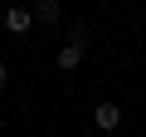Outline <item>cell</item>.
I'll list each match as a JSON object with an SVG mask.
<instances>
[{"label": "cell", "instance_id": "277c9868", "mask_svg": "<svg viewBox=\"0 0 146 137\" xmlns=\"http://www.w3.org/2000/svg\"><path fill=\"white\" fill-rule=\"evenodd\" d=\"M54 64H58V68H63V74H68V68H78V64H83V49H78V44H63Z\"/></svg>", "mask_w": 146, "mask_h": 137}, {"label": "cell", "instance_id": "7a4b0ae2", "mask_svg": "<svg viewBox=\"0 0 146 137\" xmlns=\"http://www.w3.org/2000/svg\"><path fill=\"white\" fill-rule=\"evenodd\" d=\"M5 30H10V34H29V30H34V10L10 5V10H5Z\"/></svg>", "mask_w": 146, "mask_h": 137}, {"label": "cell", "instance_id": "5b68a950", "mask_svg": "<svg viewBox=\"0 0 146 137\" xmlns=\"http://www.w3.org/2000/svg\"><path fill=\"white\" fill-rule=\"evenodd\" d=\"M68 44L88 49V44H93V25H68Z\"/></svg>", "mask_w": 146, "mask_h": 137}, {"label": "cell", "instance_id": "6da1fadb", "mask_svg": "<svg viewBox=\"0 0 146 137\" xmlns=\"http://www.w3.org/2000/svg\"><path fill=\"white\" fill-rule=\"evenodd\" d=\"M93 122H98V132H117V127H122V108H117L112 98H102V103L93 108Z\"/></svg>", "mask_w": 146, "mask_h": 137}, {"label": "cell", "instance_id": "8992f818", "mask_svg": "<svg viewBox=\"0 0 146 137\" xmlns=\"http://www.w3.org/2000/svg\"><path fill=\"white\" fill-rule=\"evenodd\" d=\"M5 79H10V68H5V64H0V88H5Z\"/></svg>", "mask_w": 146, "mask_h": 137}, {"label": "cell", "instance_id": "3957f363", "mask_svg": "<svg viewBox=\"0 0 146 137\" xmlns=\"http://www.w3.org/2000/svg\"><path fill=\"white\" fill-rule=\"evenodd\" d=\"M34 25H63V10H58V0H34Z\"/></svg>", "mask_w": 146, "mask_h": 137}]
</instances>
